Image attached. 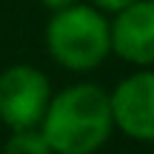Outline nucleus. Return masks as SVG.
Segmentation results:
<instances>
[{
    "instance_id": "f257e3e1",
    "label": "nucleus",
    "mask_w": 154,
    "mask_h": 154,
    "mask_svg": "<svg viewBox=\"0 0 154 154\" xmlns=\"http://www.w3.org/2000/svg\"><path fill=\"white\" fill-rule=\"evenodd\" d=\"M54 154H94L114 131L111 94L94 83H74L51 94L40 123Z\"/></svg>"
},
{
    "instance_id": "f03ea898",
    "label": "nucleus",
    "mask_w": 154,
    "mask_h": 154,
    "mask_svg": "<svg viewBox=\"0 0 154 154\" xmlns=\"http://www.w3.org/2000/svg\"><path fill=\"white\" fill-rule=\"evenodd\" d=\"M46 49L69 72H91L111 51V23L97 6L72 3L51 11L46 23Z\"/></svg>"
},
{
    "instance_id": "7ed1b4c3",
    "label": "nucleus",
    "mask_w": 154,
    "mask_h": 154,
    "mask_svg": "<svg viewBox=\"0 0 154 154\" xmlns=\"http://www.w3.org/2000/svg\"><path fill=\"white\" fill-rule=\"evenodd\" d=\"M51 103V83L37 66L17 63L0 72V123L9 128H34Z\"/></svg>"
},
{
    "instance_id": "20e7f679",
    "label": "nucleus",
    "mask_w": 154,
    "mask_h": 154,
    "mask_svg": "<svg viewBox=\"0 0 154 154\" xmlns=\"http://www.w3.org/2000/svg\"><path fill=\"white\" fill-rule=\"evenodd\" d=\"M114 128L140 143H154V72H134L111 91Z\"/></svg>"
},
{
    "instance_id": "39448f33",
    "label": "nucleus",
    "mask_w": 154,
    "mask_h": 154,
    "mask_svg": "<svg viewBox=\"0 0 154 154\" xmlns=\"http://www.w3.org/2000/svg\"><path fill=\"white\" fill-rule=\"evenodd\" d=\"M111 51L134 66H154V0H134L114 14Z\"/></svg>"
},
{
    "instance_id": "423d86ee",
    "label": "nucleus",
    "mask_w": 154,
    "mask_h": 154,
    "mask_svg": "<svg viewBox=\"0 0 154 154\" xmlns=\"http://www.w3.org/2000/svg\"><path fill=\"white\" fill-rule=\"evenodd\" d=\"M3 154H54V149L46 140L43 128L34 126V128H11Z\"/></svg>"
},
{
    "instance_id": "0eeeda50",
    "label": "nucleus",
    "mask_w": 154,
    "mask_h": 154,
    "mask_svg": "<svg viewBox=\"0 0 154 154\" xmlns=\"http://www.w3.org/2000/svg\"><path fill=\"white\" fill-rule=\"evenodd\" d=\"M134 0H91V6H97L100 11H109V14H117V11H123Z\"/></svg>"
},
{
    "instance_id": "6e6552de",
    "label": "nucleus",
    "mask_w": 154,
    "mask_h": 154,
    "mask_svg": "<svg viewBox=\"0 0 154 154\" xmlns=\"http://www.w3.org/2000/svg\"><path fill=\"white\" fill-rule=\"evenodd\" d=\"M40 3H43V6H46L49 11H57V9H66V6L77 3V0H40Z\"/></svg>"
}]
</instances>
